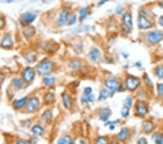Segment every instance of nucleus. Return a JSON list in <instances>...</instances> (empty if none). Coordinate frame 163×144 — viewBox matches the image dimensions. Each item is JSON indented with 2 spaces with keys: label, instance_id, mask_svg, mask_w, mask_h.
Here are the masks:
<instances>
[{
  "label": "nucleus",
  "instance_id": "f257e3e1",
  "mask_svg": "<svg viewBox=\"0 0 163 144\" xmlns=\"http://www.w3.org/2000/svg\"><path fill=\"white\" fill-rule=\"evenodd\" d=\"M53 63L50 60H43L37 67V72L40 75H45L52 71L53 68Z\"/></svg>",
  "mask_w": 163,
  "mask_h": 144
},
{
  "label": "nucleus",
  "instance_id": "f03ea898",
  "mask_svg": "<svg viewBox=\"0 0 163 144\" xmlns=\"http://www.w3.org/2000/svg\"><path fill=\"white\" fill-rule=\"evenodd\" d=\"M163 39V32L160 31H155V32H151L147 36V40L151 44H155L160 42Z\"/></svg>",
  "mask_w": 163,
  "mask_h": 144
},
{
  "label": "nucleus",
  "instance_id": "7ed1b4c3",
  "mask_svg": "<svg viewBox=\"0 0 163 144\" xmlns=\"http://www.w3.org/2000/svg\"><path fill=\"white\" fill-rule=\"evenodd\" d=\"M105 85L107 86L108 89L109 90L111 94H113L115 91H117L120 87V83L118 80H117L115 78L108 79L105 81Z\"/></svg>",
  "mask_w": 163,
  "mask_h": 144
},
{
  "label": "nucleus",
  "instance_id": "20e7f679",
  "mask_svg": "<svg viewBox=\"0 0 163 144\" xmlns=\"http://www.w3.org/2000/svg\"><path fill=\"white\" fill-rule=\"evenodd\" d=\"M39 104H40V101L39 98L37 97H33L28 101L26 105V111L29 113L34 112L39 108Z\"/></svg>",
  "mask_w": 163,
  "mask_h": 144
},
{
  "label": "nucleus",
  "instance_id": "39448f33",
  "mask_svg": "<svg viewBox=\"0 0 163 144\" xmlns=\"http://www.w3.org/2000/svg\"><path fill=\"white\" fill-rule=\"evenodd\" d=\"M35 75H36V72H35L34 69L32 68H26L23 72H22V79L26 82L29 83L31 82L35 78Z\"/></svg>",
  "mask_w": 163,
  "mask_h": 144
},
{
  "label": "nucleus",
  "instance_id": "423d86ee",
  "mask_svg": "<svg viewBox=\"0 0 163 144\" xmlns=\"http://www.w3.org/2000/svg\"><path fill=\"white\" fill-rule=\"evenodd\" d=\"M36 15L33 12H27L26 13L22 14L20 17V22L23 25H29L35 21Z\"/></svg>",
  "mask_w": 163,
  "mask_h": 144
},
{
  "label": "nucleus",
  "instance_id": "0eeeda50",
  "mask_svg": "<svg viewBox=\"0 0 163 144\" xmlns=\"http://www.w3.org/2000/svg\"><path fill=\"white\" fill-rule=\"evenodd\" d=\"M140 84V81L139 79L136 77H128L126 80V88L129 90H134Z\"/></svg>",
  "mask_w": 163,
  "mask_h": 144
},
{
  "label": "nucleus",
  "instance_id": "6e6552de",
  "mask_svg": "<svg viewBox=\"0 0 163 144\" xmlns=\"http://www.w3.org/2000/svg\"><path fill=\"white\" fill-rule=\"evenodd\" d=\"M138 26L140 29H149L151 27V23L146 17L141 15L138 19Z\"/></svg>",
  "mask_w": 163,
  "mask_h": 144
},
{
  "label": "nucleus",
  "instance_id": "1a4fd4ad",
  "mask_svg": "<svg viewBox=\"0 0 163 144\" xmlns=\"http://www.w3.org/2000/svg\"><path fill=\"white\" fill-rule=\"evenodd\" d=\"M69 12L67 10H64L60 13L58 21H57V25L60 26H63L66 23H68L69 21Z\"/></svg>",
  "mask_w": 163,
  "mask_h": 144
},
{
  "label": "nucleus",
  "instance_id": "9d476101",
  "mask_svg": "<svg viewBox=\"0 0 163 144\" xmlns=\"http://www.w3.org/2000/svg\"><path fill=\"white\" fill-rule=\"evenodd\" d=\"M89 58L91 61L96 62L99 61L101 59V53L97 48H94L89 53Z\"/></svg>",
  "mask_w": 163,
  "mask_h": 144
},
{
  "label": "nucleus",
  "instance_id": "9b49d317",
  "mask_svg": "<svg viewBox=\"0 0 163 144\" xmlns=\"http://www.w3.org/2000/svg\"><path fill=\"white\" fill-rule=\"evenodd\" d=\"M28 98L27 97H24V98H22L20 99L16 100V101H14L13 103V107L17 110H19L25 106L27 105L28 103Z\"/></svg>",
  "mask_w": 163,
  "mask_h": 144
},
{
  "label": "nucleus",
  "instance_id": "f8f14e48",
  "mask_svg": "<svg viewBox=\"0 0 163 144\" xmlns=\"http://www.w3.org/2000/svg\"><path fill=\"white\" fill-rule=\"evenodd\" d=\"M1 46L4 48H10L13 46V40L10 35H6L2 39Z\"/></svg>",
  "mask_w": 163,
  "mask_h": 144
},
{
  "label": "nucleus",
  "instance_id": "ddd939ff",
  "mask_svg": "<svg viewBox=\"0 0 163 144\" xmlns=\"http://www.w3.org/2000/svg\"><path fill=\"white\" fill-rule=\"evenodd\" d=\"M123 21L125 26H126L128 29H132V26H133V22H132V18L130 13L123 14Z\"/></svg>",
  "mask_w": 163,
  "mask_h": 144
},
{
  "label": "nucleus",
  "instance_id": "4468645a",
  "mask_svg": "<svg viewBox=\"0 0 163 144\" xmlns=\"http://www.w3.org/2000/svg\"><path fill=\"white\" fill-rule=\"evenodd\" d=\"M62 103L65 108L67 109H70L72 106V101H71V97L67 93H64L62 96Z\"/></svg>",
  "mask_w": 163,
  "mask_h": 144
},
{
  "label": "nucleus",
  "instance_id": "2eb2a0df",
  "mask_svg": "<svg viewBox=\"0 0 163 144\" xmlns=\"http://www.w3.org/2000/svg\"><path fill=\"white\" fill-rule=\"evenodd\" d=\"M111 114H112V111H111L110 109H109V108H102L100 111V113H99V115H100L99 117H100L101 120L105 122L109 119V117Z\"/></svg>",
  "mask_w": 163,
  "mask_h": 144
},
{
  "label": "nucleus",
  "instance_id": "dca6fc26",
  "mask_svg": "<svg viewBox=\"0 0 163 144\" xmlns=\"http://www.w3.org/2000/svg\"><path fill=\"white\" fill-rule=\"evenodd\" d=\"M32 132H33L34 135H38V136H41V135H44L45 130L41 125H36L32 128Z\"/></svg>",
  "mask_w": 163,
  "mask_h": 144
},
{
  "label": "nucleus",
  "instance_id": "f3484780",
  "mask_svg": "<svg viewBox=\"0 0 163 144\" xmlns=\"http://www.w3.org/2000/svg\"><path fill=\"white\" fill-rule=\"evenodd\" d=\"M43 122L46 124H50L52 119V113L50 111H45L41 116Z\"/></svg>",
  "mask_w": 163,
  "mask_h": 144
},
{
  "label": "nucleus",
  "instance_id": "a211bd4d",
  "mask_svg": "<svg viewBox=\"0 0 163 144\" xmlns=\"http://www.w3.org/2000/svg\"><path fill=\"white\" fill-rule=\"evenodd\" d=\"M129 135V130L128 128H124L123 129H121L120 132H119L118 135H117V138L120 141H126V138H128Z\"/></svg>",
  "mask_w": 163,
  "mask_h": 144
},
{
  "label": "nucleus",
  "instance_id": "6ab92c4d",
  "mask_svg": "<svg viewBox=\"0 0 163 144\" xmlns=\"http://www.w3.org/2000/svg\"><path fill=\"white\" fill-rule=\"evenodd\" d=\"M136 111H137V113L139 115L144 116L147 113V108H146L144 104H141V103H139V104H138L137 106H136Z\"/></svg>",
  "mask_w": 163,
  "mask_h": 144
},
{
  "label": "nucleus",
  "instance_id": "aec40b11",
  "mask_svg": "<svg viewBox=\"0 0 163 144\" xmlns=\"http://www.w3.org/2000/svg\"><path fill=\"white\" fill-rule=\"evenodd\" d=\"M35 29L33 27H29V28H26L24 31H23V34L25 35L26 38L29 39V38L32 37L33 35L35 34Z\"/></svg>",
  "mask_w": 163,
  "mask_h": 144
},
{
  "label": "nucleus",
  "instance_id": "412c9836",
  "mask_svg": "<svg viewBox=\"0 0 163 144\" xmlns=\"http://www.w3.org/2000/svg\"><path fill=\"white\" fill-rule=\"evenodd\" d=\"M12 84L17 89H20L24 85V81L20 78H15L12 80Z\"/></svg>",
  "mask_w": 163,
  "mask_h": 144
},
{
  "label": "nucleus",
  "instance_id": "4be33fe9",
  "mask_svg": "<svg viewBox=\"0 0 163 144\" xmlns=\"http://www.w3.org/2000/svg\"><path fill=\"white\" fill-rule=\"evenodd\" d=\"M54 81H55V79H54V77H52V76H46L43 80V84L46 86H48V87L54 84Z\"/></svg>",
  "mask_w": 163,
  "mask_h": 144
},
{
  "label": "nucleus",
  "instance_id": "5701e85b",
  "mask_svg": "<svg viewBox=\"0 0 163 144\" xmlns=\"http://www.w3.org/2000/svg\"><path fill=\"white\" fill-rule=\"evenodd\" d=\"M72 142L71 141V136L69 135H65V136L61 137L57 141V144H70Z\"/></svg>",
  "mask_w": 163,
  "mask_h": 144
},
{
  "label": "nucleus",
  "instance_id": "b1692460",
  "mask_svg": "<svg viewBox=\"0 0 163 144\" xmlns=\"http://www.w3.org/2000/svg\"><path fill=\"white\" fill-rule=\"evenodd\" d=\"M54 99H55V98H54V93H48L45 95L44 100H45V102H46V104H52V103L54 101Z\"/></svg>",
  "mask_w": 163,
  "mask_h": 144
},
{
  "label": "nucleus",
  "instance_id": "393cba45",
  "mask_svg": "<svg viewBox=\"0 0 163 144\" xmlns=\"http://www.w3.org/2000/svg\"><path fill=\"white\" fill-rule=\"evenodd\" d=\"M71 66L73 70H78L81 66V62L78 59H75L71 61Z\"/></svg>",
  "mask_w": 163,
  "mask_h": 144
},
{
  "label": "nucleus",
  "instance_id": "a878e982",
  "mask_svg": "<svg viewBox=\"0 0 163 144\" xmlns=\"http://www.w3.org/2000/svg\"><path fill=\"white\" fill-rule=\"evenodd\" d=\"M94 95L93 94L89 95H84V97L81 98V101H82L83 103H91L94 101Z\"/></svg>",
  "mask_w": 163,
  "mask_h": 144
},
{
  "label": "nucleus",
  "instance_id": "bb28decb",
  "mask_svg": "<svg viewBox=\"0 0 163 144\" xmlns=\"http://www.w3.org/2000/svg\"><path fill=\"white\" fill-rule=\"evenodd\" d=\"M109 95V91L105 90V89H103V90L100 92V94H99V101H104V100L107 99Z\"/></svg>",
  "mask_w": 163,
  "mask_h": 144
},
{
  "label": "nucleus",
  "instance_id": "cd10ccee",
  "mask_svg": "<svg viewBox=\"0 0 163 144\" xmlns=\"http://www.w3.org/2000/svg\"><path fill=\"white\" fill-rule=\"evenodd\" d=\"M155 74L159 78L163 80V65H160L156 68Z\"/></svg>",
  "mask_w": 163,
  "mask_h": 144
},
{
  "label": "nucleus",
  "instance_id": "c85d7f7f",
  "mask_svg": "<svg viewBox=\"0 0 163 144\" xmlns=\"http://www.w3.org/2000/svg\"><path fill=\"white\" fill-rule=\"evenodd\" d=\"M143 127H144V129L146 132H150L154 130V125L151 122H144V125H143Z\"/></svg>",
  "mask_w": 163,
  "mask_h": 144
},
{
  "label": "nucleus",
  "instance_id": "c756f323",
  "mask_svg": "<svg viewBox=\"0 0 163 144\" xmlns=\"http://www.w3.org/2000/svg\"><path fill=\"white\" fill-rule=\"evenodd\" d=\"M25 58H26V60H28L29 63H33L36 60V55L34 53H26V56H25Z\"/></svg>",
  "mask_w": 163,
  "mask_h": 144
},
{
  "label": "nucleus",
  "instance_id": "7c9ffc66",
  "mask_svg": "<svg viewBox=\"0 0 163 144\" xmlns=\"http://www.w3.org/2000/svg\"><path fill=\"white\" fill-rule=\"evenodd\" d=\"M154 141L155 144H163V135L156 134L154 136Z\"/></svg>",
  "mask_w": 163,
  "mask_h": 144
},
{
  "label": "nucleus",
  "instance_id": "2f4dec72",
  "mask_svg": "<svg viewBox=\"0 0 163 144\" xmlns=\"http://www.w3.org/2000/svg\"><path fill=\"white\" fill-rule=\"evenodd\" d=\"M88 15V10L86 8H82L80 11V20L84 21Z\"/></svg>",
  "mask_w": 163,
  "mask_h": 144
},
{
  "label": "nucleus",
  "instance_id": "473e14b6",
  "mask_svg": "<svg viewBox=\"0 0 163 144\" xmlns=\"http://www.w3.org/2000/svg\"><path fill=\"white\" fill-rule=\"evenodd\" d=\"M125 104H126V106L130 108L132 106V105H133V98L130 96L127 97V98L126 99V101H125Z\"/></svg>",
  "mask_w": 163,
  "mask_h": 144
},
{
  "label": "nucleus",
  "instance_id": "72a5a7b5",
  "mask_svg": "<svg viewBox=\"0 0 163 144\" xmlns=\"http://www.w3.org/2000/svg\"><path fill=\"white\" fill-rule=\"evenodd\" d=\"M121 114L123 117H127L129 115V108L128 107L126 106H125L123 108H122V111H121Z\"/></svg>",
  "mask_w": 163,
  "mask_h": 144
},
{
  "label": "nucleus",
  "instance_id": "f704fd0d",
  "mask_svg": "<svg viewBox=\"0 0 163 144\" xmlns=\"http://www.w3.org/2000/svg\"><path fill=\"white\" fill-rule=\"evenodd\" d=\"M76 21H77V15H73L71 18H70V19H69V21L67 23H68L69 26H71V25L75 24V23H76Z\"/></svg>",
  "mask_w": 163,
  "mask_h": 144
},
{
  "label": "nucleus",
  "instance_id": "c9c22d12",
  "mask_svg": "<svg viewBox=\"0 0 163 144\" xmlns=\"http://www.w3.org/2000/svg\"><path fill=\"white\" fill-rule=\"evenodd\" d=\"M95 144H108V141L105 138H102V137H101V138H98Z\"/></svg>",
  "mask_w": 163,
  "mask_h": 144
},
{
  "label": "nucleus",
  "instance_id": "e433bc0d",
  "mask_svg": "<svg viewBox=\"0 0 163 144\" xmlns=\"http://www.w3.org/2000/svg\"><path fill=\"white\" fill-rule=\"evenodd\" d=\"M157 90H158L159 96L160 97L163 96V84H159L157 85Z\"/></svg>",
  "mask_w": 163,
  "mask_h": 144
},
{
  "label": "nucleus",
  "instance_id": "4c0bfd02",
  "mask_svg": "<svg viewBox=\"0 0 163 144\" xmlns=\"http://www.w3.org/2000/svg\"><path fill=\"white\" fill-rule=\"evenodd\" d=\"M5 23V18H4V17L2 16V14H0V29H2V28L4 27Z\"/></svg>",
  "mask_w": 163,
  "mask_h": 144
},
{
  "label": "nucleus",
  "instance_id": "58836bf2",
  "mask_svg": "<svg viewBox=\"0 0 163 144\" xmlns=\"http://www.w3.org/2000/svg\"><path fill=\"white\" fill-rule=\"evenodd\" d=\"M91 93H92V89L91 87H86L84 91V95H89L91 94Z\"/></svg>",
  "mask_w": 163,
  "mask_h": 144
},
{
  "label": "nucleus",
  "instance_id": "ea45409f",
  "mask_svg": "<svg viewBox=\"0 0 163 144\" xmlns=\"http://www.w3.org/2000/svg\"><path fill=\"white\" fill-rule=\"evenodd\" d=\"M137 144H148V143H147V141L146 138H139V141H138Z\"/></svg>",
  "mask_w": 163,
  "mask_h": 144
},
{
  "label": "nucleus",
  "instance_id": "a19ab883",
  "mask_svg": "<svg viewBox=\"0 0 163 144\" xmlns=\"http://www.w3.org/2000/svg\"><path fill=\"white\" fill-rule=\"evenodd\" d=\"M16 144H31L30 142L26 140H19Z\"/></svg>",
  "mask_w": 163,
  "mask_h": 144
},
{
  "label": "nucleus",
  "instance_id": "79ce46f5",
  "mask_svg": "<svg viewBox=\"0 0 163 144\" xmlns=\"http://www.w3.org/2000/svg\"><path fill=\"white\" fill-rule=\"evenodd\" d=\"M123 8H122V7H118V8H117V9H116V13L117 14H121L122 12H123Z\"/></svg>",
  "mask_w": 163,
  "mask_h": 144
},
{
  "label": "nucleus",
  "instance_id": "37998d69",
  "mask_svg": "<svg viewBox=\"0 0 163 144\" xmlns=\"http://www.w3.org/2000/svg\"><path fill=\"white\" fill-rule=\"evenodd\" d=\"M160 23L163 26V16H162L161 18H160Z\"/></svg>",
  "mask_w": 163,
  "mask_h": 144
},
{
  "label": "nucleus",
  "instance_id": "c03bdc74",
  "mask_svg": "<svg viewBox=\"0 0 163 144\" xmlns=\"http://www.w3.org/2000/svg\"><path fill=\"white\" fill-rule=\"evenodd\" d=\"M105 2H106V1H102V2H99V5H102V4L105 3Z\"/></svg>",
  "mask_w": 163,
  "mask_h": 144
},
{
  "label": "nucleus",
  "instance_id": "a18cd8bd",
  "mask_svg": "<svg viewBox=\"0 0 163 144\" xmlns=\"http://www.w3.org/2000/svg\"><path fill=\"white\" fill-rule=\"evenodd\" d=\"M70 144H75V143H74V142H73V141H72V142H71V143H70Z\"/></svg>",
  "mask_w": 163,
  "mask_h": 144
}]
</instances>
